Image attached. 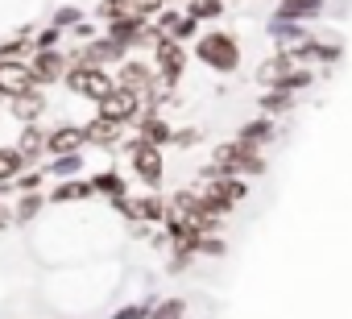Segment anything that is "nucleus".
Wrapping results in <instances>:
<instances>
[{"label":"nucleus","instance_id":"obj_1","mask_svg":"<svg viewBox=\"0 0 352 319\" xmlns=\"http://www.w3.org/2000/svg\"><path fill=\"white\" fill-rule=\"evenodd\" d=\"M212 170L232 175V179H241V175H261V170H265V157H261L257 145H249V141H224V145L216 149V166H212Z\"/></svg>","mask_w":352,"mask_h":319},{"label":"nucleus","instance_id":"obj_2","mask_svg":"<svg viewBox=\"0 0 352 319\" xmlns=\"http://www.w3.org/2000/svg\"><path fill=\"white\" fill-rule=\"evenodd\" d=\"M63 83L75 91V96H83V100H104L112 87H116V79L104 71V67H83V63H75V67H67V75H63Z\"/></svg>","mask_w":352,"mask_h":319},{"label":"nucleus","instance_id":"obj_3","mask_svg":"<svg viewBox=\"0 0 352 319\" xmlns=\"http://www.w3.org/2000/svg\"><path fill=\"white\" fill-rule=\"evenodd\" d=\"M195 54H199V63H208L212 71H236V63H241L236 38H228V34H208V38H199Z\"/></svg>","mask_w":352,"mask_h":319},{"label":"nucleus","instance_id":"obj_4","mask_svg":"<svg viewBox=\"0 0 352 319\" xmlns=\"http://www.w3.org/2000/svg\"><path fill=\"white\" fill-rule=\"evenodd\" d=\"M124 149H129V157H133V175L141 179V183H149V187H157L162 183V149L157 145H149V141H120Z\"/></svg>","mask_w":352,"mask_h":319},{"label":"nucleus","instance_id":"obj_5","mask_svg":"<svg viewBox=\"0 0 352 319\" xmlns=\"http://www.w3.org/2000/svg\"><path fill=\"white\" fill-rule=\"evenodd\" d=\"M96 116H104V120H112V124H129V120L141 116V96H133V91H124V87H112V91L100 100V112H96Z\"/></svg>","mask_w":352,"mask_h":319},{"label":"nucleus","instance_id":"obj_6","mask_svg":"<svg viewBox=\"0 0 352 319\" xmlns=\"http://www.w3.org/2000/svg\"><path fill=\"white\" fill-rule=\"evenodd\" d=\"M153 58H157V75H162V83H179V79H183L187 54H183V46L174 42V38L157 34V42H153Z\"/></svg>","mask_w":352,"mask_h":319},{"label":"nucleus","instance_id":"obj_7","mask_svg":"<svg viewBox=\"0 0 352 319\" xmlns=\"http://www.w3.org/2000/svg\"><path fill=\"white\" fill-rule=\"evenodd\" d=\"M30 75H34V87L63 83V75H67V54H58V50H34Z\"/></svg>","mask_w":352,"mask_h":319},{"label":"nucleus","instance_id":"obj_8","mask_svg":"<svg viewBox=\"0 0 352 319\" xmlns=\"http://www.w3.org/2000/svg\"><path fill=\"white\" fill-rule=\"evenodd\" d=\"M9 112H13V120H21V124H38V116L46 112V91H42V87H30V91L13 96V100H9Z\"/></svg>","mask_w":352,"mask_h":319},{"label":"nucleus","instance_id":"obj_9","mask_svg":"<svg viewBox=\"0 0 352 319\" xmlns=\"http://www.w3.org/2000/svg\"><path fill=\"white\" fill-rule=\"evenodd\" d=\"M124 141V124H112L104 116H91L83 124V145H104V149H116Z\"/></svg>","mask_w":352,"mask_h":319},{"label":"nucleus","instance_id":"obj_10","mask_svg":"<svg viewBox=\"0 0 352 319\" xmlns=\"http://www.w3.org/2000/svg\"><path fill=\"white\" fill-rule=\"evenodd\" d=\"M79 145H83V129H79V124H58V129L46 133V153H50V157L79 153Z\"/></svg>","mask_w":352,"mask_h":319},{"label":"nucleus","instance_id":"obj_11","mask_svg":"<svg viewBox=\"0 0 352 319\" xmlns=\"http://www.w3.org/2000/svg\"><path fill=\"white\" fill-rule=\"evenodd\" d=\"M30 87H34V75H30L25 63H0V96H5V100L21 96Z\"/></svg>","mask_w":352,"mask_h":319},{"label":"nucleus","instance_id":"obj_12","mask_svg":"<svg viewBox=\"0 0 352 319\" xmlns=\"http://www.w3.org/2000/svg\"><path fill=\"white\" fill-rule=\"evenodd\" d=\"M294 71V54H278V58H270V63H261L257 67V83L261 87H270V91H278L282 87V79Z\"/></svg>","mask_w":352,"mask_h":319},{"label":"nucleus","instance_id":"obj_13","mask_svg":"<svg viewBox=\"0 0 352 319\" xmlns=\"http://www.w3.org/2000/svg\"><path fill=\"white\" fill-rule=\"evenodd\" d=\"M137 129H141V141H149V145H157V149L174 137V129H170L157 112H145V108H141V116H137Z\"/></svg>","mask_w":352,"mask_h":319},{"label":"nucleus","instance_id":"obj_14","mask_svg":"<svg viewBox=\"0 0 352 319\" xmlns=\"http://www.w3.org/2000/svg\"><path fill=\"white\" fill-rule=\"evenodd\" d=\"M96 191H91V183H83V179H67V183H58L54 191H50V204H75V199H91Z\"/></svg>","mask_w":352,"mask_h":319},{"label":"nucleus","instance_id":"obj_15","mask_svg":"<svg viewBox=\"0 0 352 319\" xmlns=\"http://www.w3.org/2000/svg\"><path fill=\"white\" fill-rule=\"evenodd\" d=\"M21 170H25V157L17 153V145H0V187H9Z\"/></svg>","mask_w":352,"mask_h":319},{"label":"nucleus","instance_id":"obj_16","mask_svg":"<svg viewBox=\"0 0 352 319\" xmlns=\"http://www.w3.org/2000/svg\"><path fill=\"white\" fill-rule=\"evenodd\" d=\"M17 153L25 157V162H34L38 153H46V133L38 129V124H25V133H21V141H17Z\"/></svg>","mask_w":352,"mask_h":319},{"label":"nucleus","instance_id":"obj_17","mask_svg":"<svg viewBox=\"0 0 352 319\" xmlns=\"http://www.w3.org/2000/svg\"><path fill=\"white\" fill-rule=\"evenodd\" d=\"M91 191H100V195H108V199H124V179H120L116 170H104V175L91 179Z\"/></svg>","mask_w":352,"mask_h":319},{"label":"nucleus","instance_id":"obj_18","mask_svg":"<svg viewBox=\"0 0 352 319\" xmlns=\"http://www.w3.org/2000/svg\"><path fill=\"white\" fill-rule=\"evenodd\" d=\"M42 208H46V195H38V191H25V195L13 204V220H21V224H25V220H34Z\"/></svg>","mask_w":352,"mask_h":319},{"label":"nucleus","instance_id":"obj_19","mask_svg":"<svg viewBox=\"0 0 352 319\" xmlns=\"http://www.w3.org/2000/svg\"><path fill=\"white\" fill-rule=\"evenodd\" d=\"M145 319H187V302L183 298H162L157 307H149Z\"/></svg>","mask_w":352,"mask_h":319},{"label":"nucleus","instance_id":"obj_20","mask_svg":"<svg viewBox=\"0 0 352 319\" xmlns=\"http://www.w3.org/2000/svg\"><path fill=\"white\" fill-rule=\"evenodd\" d=\"M274 137V124L265 120V116H257V120H249L245 129H241V137L236 141H249V145H257V141H270Z\"/></svg>","mask_w":352,"mask_h":319},{"label":"nucleus","instance_id":"obj_21","mask_svg":"<svg viewBox=\"0 0 352 319\" xmlns=\"http://www.w3.org/2000/svg\"><path fill=\"white\" fill-rule=\"evenodd\" d=\"M79 170H83V157L79 153H67V157H54V162H50V179H71Z\"/></svg>","mask_w":352,"mask_h":319},{"label":"nucleus","instance_id":"obj_22","mask_svg":"<svg viewBox=\"0 0 352 319\" xmlns=\"http://www.w3.org/2000/svg\"><path fill=\"white\" fill-rule=\"evenodd\" d=\"M224 13V0H191V13L187 17H195V21H216Z\"/></svg>","mask_w":352,"mask_h":319},{"label":"nucleus","instance_id":"obj_23","mask_svg":"<svg viewBox=\"0 0 352 319\" xmlns=\"http://www.w3.org/2000/svg\"><path fill=\"white\" fill-rule=\"evenodd\" d=\"M307 9H323V0H282V17H307Z\"/></svg>","mask_w":352,"mask_h":319},{"label":"nucleus","instance_id":"obj_24","mask_svg":"<svg viewBox=\"0 0 352 319\" xmlns=\"http://www.w3.org/2000/svg\"><path fill=\"white\" fill-rule=\"evenodd\" d=\"M100 17H104V21L129 17V0H100Z\"/></svg>","mask_w":352,"mask_h":319},{"label":"nucleus","instance_id":"obj_25","mask_svg":"<svg viewBox=\"0 0 352 319\" xmlns=\"http://www.w3.org/2000/svg\"><path fill=\"white\" fill-rule=\"evenodd\" d=\"M25 50H34V46L21 42V38H17V42H0V63H21Z\"/></svg>","mask_w":352,"mask_h":319},{"label":"nucleus","instance_id":"obj_26","mask_svg":"<svg viewBox=\"0 0 352 319\" xmlns=\"http://www.w3.org/2000/svg\"><path fill=\"white\" fill-rule=\"evenodd\" d=\"M162 5H166V0H129V13L133 17H153V13H162Z\"/></svg>","mask_w":352,"mask_h":319},{"label":"nucleus","instance_id":"obj_27","mask_svg":"<svg viewBox=\"0 0 352 319\" xmlns=\"http://www.w3.org/2000/svg\"><path fill=\"white\" fill-rule=\"evenodd\" d=\"M261 108H265V112H286V108H290V91H270V96H261Z\"/></svg>","mask_w":352,"mask_h":319},{"label":"nucleus","instance_id":"obj_28","mask_svg":"<svg viewBox=\"0 0 352 319\" xmlns=\"http://www.w3.org/2000/svg\"><path fill=\"white\" fill-rule=\"evenodd\" d=\"M145 315H149V302H129V307L112 311L108 319H145Z\"/></svg>","mask_w":352,"mask_h":319},{"label":"nucleus","instance_id":"obj_29","mask_svg":"<svg viewBox=\"0 0 352 319\" xmlns=\"http://www.w3.org/2000/svg\"><path fill=\"white\" fill-rule=\"evenodd\" d=\"M42 179H46V175H38V170H30V175H17V179H13V187H17V191L25 195V191H38V187H42Z\"/></svg>","mask_w":352,"mask_h":319},{"label":"nucleus","instance_id":"obj_30","mask_svg":"<svg viewBox=\"0 0 352 319\" xmlns=\"http://www.w3.org/2000/svg\"><path fill=\"white\" fill-rule=\"evenodd\" d=\"M54 46H58V25L42 30V34H38V42H34V50H54Z\"/></svg>","mask_w":352,"mask_h":319},{"label":"nucleus","instance_id":"obj_31","mask_svg":"<svg viewBox=\"0 0 352 319\" xmlns=\"http://www.w3.org/2000/svg\"><path fill=\"white\" fill-rule=\"evenodd\" d=\"M170 141H174V145H179V149H191V145L199 141V133H195V129H183V133H174Z\"/></svg>","mask_w":352,"mask_h":319},{"label":"nucleus","instance_id":"obj_32","mask_svg":"<svg viewBox=\"0 0 352 319\" xmlns=\"http://www.w3.org/2000/svg\"><path fill=\"white\" fill-rule=\"evenodd\" d=\"M9 224H17V220H13V208L0 204V228H9Z\"/></svg>","mask_w":352,"mask_h":319},{"label":"nucleus","instance_id":"obj_33","mask_svg":"<svg viewBox=\"0 0 352 319\" xmlns=\"http://www.w3.org/2000/svg\"><path fill=\"white\" fill-rule=\"evenodd\" d=\"M75 21H79V13H75V9H63V13H58V25H75Z\"/></svg>","mask_w":352,"mask_h":319}]
</instances>
